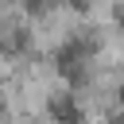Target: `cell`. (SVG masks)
<instances>
[{
    "mask_svg": "<svg viewBox=\"0 0 124 124\" xmlns=\"http://www.w3.org/2000/svg\"><path fill=\"white\" fill-rule=\"evenodd\" d=\"M50 112H54V120H62V124H78V120H81V112H78V105H74L70 93H62L58 101H50Z\"/></svg>",
    "mask_w": 124,
    "mask_h": 124,
    "instance_id": "1",
    "label": "cell"
},
{
    "mask_svg": "<svg viewBox=\"0 0 124 124\" xmlns=\"http://www.w3.org/2000/svg\"><path fill=\"white\" fill-rule=\"evenodd\" d=\"M120 97H124V89H120Z\"/></svg>",
    "mask_w": 124,
    "mask_h": 124,
    "instance_id": "2",
    "label": "cell"
}]
</instances>
